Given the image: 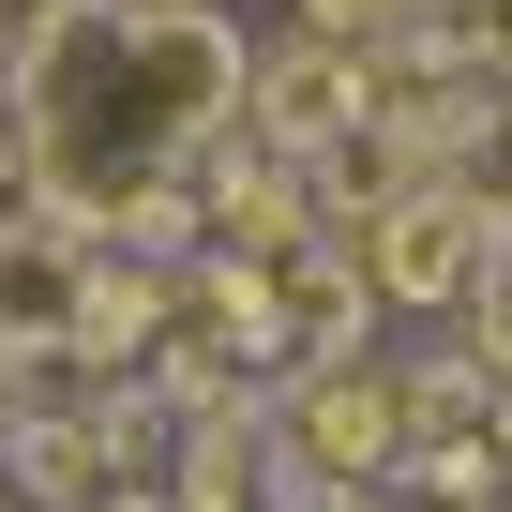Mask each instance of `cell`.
<instances>
[{
	"label": "cell",
	"instance_id": "cell-1",
	"mask_svg": "<svg viewBox=\"0 0 512 512\" xmlns=\"http://www.w3.org/2000/svg\"><path fill=\"white\" fill-rule=\"evenodd\" d=\"M241 31L226 16H121V0H46L31 61H16V121H31V181L61 211H151L181 151H211L241 121Z\"/></svg>",
	"mask_w": 512,
	"mask_h": 512
},
{
	"label": "cell",
	"instance_id": "cell-2",
	"mask_svg": "<svg viewBox=\"0 0 512 512\" xmlns=\"http://www.w3.org/2000/svg\"><path fill=\"white\" fill-rule=\"evenodd\" d=\"M482 256H497V211H482L467 181H437V166H407V181L347 226L362 302H467V287H482Z\"/></svg>",
	"mask_w": 512,
	"mask_h": 512
},
{
	"label": "cell",
	"instance_id": "cell-6",
	"mask_svg": "<svg viewBox=\"0 0 512 512\" xmlns=\"http://www.w3.org/2000/svg\"><path fill=\"white\" fill-rule=\"evenodd\" d=\"M467 302H482V362L512 377V226H497V256H482V287H467Z\"/></svg>",
	"mask_w": 512,
	"mask_h": 512
},
{
	"label": "cell",
	"instance_id": "cell-4",
	"mask_svg": "<svg viewBox=\"0 0 512 512\" xmlns=\"http://www.w3.org/2000/svg\"><path fill=\"white\" fill-rule=\"evenodd\" d=\"M76 287H91V256H76V241L0 226V362H16V347H76Z\"/></svg>",
	"mask_w": 512,
	"mask_h": 512
},
{
	"label": "cell",
	"instance_id": "cell-7",
	"mask_svg": "<svg viewBox=\"0 0 512 512\" xmlns=\"http://www.w3.org/2000/svg\"><path fill=\"white\" fill-rule=\"evenodd\" d=\"M302 31H317V46H347V31L377 46V31H407V0H302Z\"/></svg>",
	"mask_w": 512,
	"mask_h": 512
},
{
	"label": "cell",
	"instance_id": "cell-5",
	"mask_svg": "<svg viewBox=\"0 0 512 512\" xmlns=\"http://www.w3.org/2000/svg\"><path fill=\"white\" fill-rule=\"evenodd\" d=\"M241 106L272 121V136H332V121H347L362 91H347V61H332V46H287L272 76H241Z\"/></svg>",
	"mask_w": 512,
	"mask_h": 512
},
{
	"label": "cell",
	"instance_id": "cell-3",
	"mask_svg": "<svg viewBox=\"0 0 512 512\" xmlns=\"http://www.w3.org/2000/svg\"><path fill=\"white\" fill-rule=\"evenodd\" d=\"M302 467L377 497V482L407 467V392H392V377H362V362H317V377H302Z\"/></svg>",
	"mask_w": 512,
	"mask_h": 512
},
{
	"label": "cell",
	"instance_id": "cell-8",
	"mask_svg": "<svg viewBox=\"0 0 512 512\" xmlns=\"http://www.w3.org/2000/svg\"><path fill=\"white\" fill-rule=\"evenodd\" d=\"M121 16H211V0H121Z\"/></svg>",
	"mask_w": 512,
	"mask_h": 512
},
{
	"label": "cell",
	"instance_id": "cell-9",
	"mask_svg": "<svg viewBox=\"0 0 512 512\" xmlns=\"http://www.w3.org/2000/svg\"><path fill=\"white\" fill-rule=\"evenodd\" d=\"M0 512H31V497H0Z\"/></svg>",
	"mask_w": 512,
	"mask_h": 512
}]
</instances>
